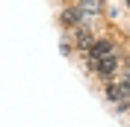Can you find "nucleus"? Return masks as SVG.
I'll use <instances>...</instances> for the list:
<instances>
[{"instance_id":"f257e3e1","label":"nucleus","mask_w":130,"mask_h":127,"mask_svg":"<svg viewBox=\"0 0 130 127\" xmlns=\"http://www.w3.org/2000/svg\"><path fill=\"white\" fill-rule=\"evenodd\" d=\"M83 56H86V59H92V62H98V59H106V56H118V59H121V56H124V47L112 39V36H98L95 44H92V47L86 50Z\"/></svg>"},{"instance_id":"423d86ee","label":"nucleus","mask_w":130,"mask_h":127,"mask_svg":"<svg viewBox=\"0 0 130 127\" xmlns=\"http://www.w3.org/2000/svg\"><path fill=\"white\" fill-rule=\"evenodd\" d=\"M124 3H127V9H130V0H124Z\"/></svg>"},{"instance_id":"20e7f679","label":"nucleus","mask_w":130,"mask_h":127,"mask_svg":"<svg viewBox=\"0 0 130 127\" xmlns=\"http://www.w3.org/2000/svg\"><path fill=\"white\" fill-rule=\"evenodd\" d=\"M83 18H86V15H83L74 3H65L62 12H59V24H62L65 33H71V30H77V27H83Z\"/></svg>"},{"instance_id":"f03ea898","label":"nucleus","mask_w":130,"mask_h":127,"mask_svg":"<svg viewBox=\"0 0 130 127\" xmlns=\"http://www.w3.org/2000/svg\"><path fill=\"white\" fill-rule=\"evenodd\" d=\"M86 68H89V74H95L98 80L109 83V80L115 77V71L121 68V59H118V56H106V59H98V62L86 59Z\"/></svg>"},{"instance_id":"7ed1b4c3","label":"nucleus","mask_w":130,"mask_h":127,"mask_svg":"<svg viewBox=\"0 0 130 127\" xmlns=\"http://www.w3.org/2000/svg\"><path fill=\"white\" fill-rule=\"evenodd\" d=\"M106 101L112 103V109L127 112V109H130V86L109 80V83H106Z\"/></svg>"},{"instance_id":"39448f33","label":"nucleus","mask_w":130,"mask_h":127,"mask_svg":"<svg viewBox=\"0 0 130 127\" xmlns=\"http://www.w3.org/2000/svg\"><path fill=\"white\" fill-rule=\"evenodd\" d=\"M59 50H62L65 56H71V39H68V36L62 39V44H59Z\"/></svg>"}]
</instances>
